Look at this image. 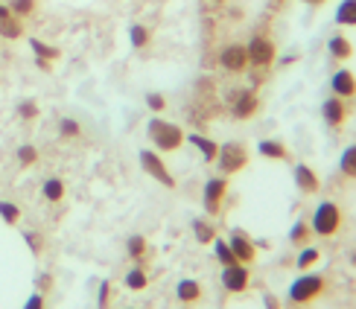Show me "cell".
I'll return each instance as SVG.
<instances>
[{"instance_id":"1","label":"cell","mask_w":356,"mask_h":309,"mask_svg":"<svg viewBox=\"0 0 356 309\" xmlns=\"http://www.w3.org/2000/svg\"><path fill=\"white\" fill-rule=\"evenodd\" d=\"M149 140L158 146L161 152H175L178 146L184 143V131L181 126H175V123H167V120H149Z\"/></svg>"},{"instance_id":"2","label":"cell","mask_w":356,"mask_h":309,"mask_svg":"<svg viewBox=\"0 0 356 309\" xmlns=\"http://www.w3.org/2000/svg\"><path fill=\"white\" fill-rule=\"evenodd\" d=\"M342 225V210H339V204L333 201H321L316 208V216H313V231L318 237H333Z\"/></svg>"},{"instance_id":"3","label":"cell","mask_w":356,"mask_h":309,"mask_svg":"<svg viewBox=\"0 0 356 309\" xmlns=\"http://www.w3.org/2000/svg\"><path fill=\"white\" fill-rule=\"evenodd\" d=\"M216 160H219V169L222 172L234 175V172H240L248 164V149H245L243 143H225V146H219Z\"/></svg>"},{"instance_id":"4","label":"cell","mask_w":356,"mask_h":309,"mask_svg":"<svg viewBox=\"0 0 356 309\" xmlns=\"http://www.w3.org/2000/svg\"><path fill=\"white\" fill-rule=\"evenodd\" d=\"M321 289H324V281L318 274H301L298 281H295L289 286V301L295 303H307V301H313L321 295Z\"/></svg>"},{"instance_id":"5","label":"cell","mask_w":356,"mask_h":309,"mask_svg":"<svg viewBox=\"0 0 356 309\" xmlns=\"http://www.w3.org/2000/svg\"><path fill=\"white\" fill-rule=\"evenodd\" d=\"M248 65H254V67H269L275 62V44L266 38V35H254L248 41Z\"/></svg>"},{"instance_id":"6","label":"cell","mask_w":356,"mask_h":309,"mask_svg":"<svg viewBox=\"0 0 356 309\" xmlns=\"http://www.w3.org/2000/svg\"><path fill=\"white\" fill-rule=\"evenodd\" d=\"M140 167H143L146 172H149L158 184H164V187H175V178L170 175V169L164 167V160H161L155 152L143 149V152H140Z\"/></svg>"},{"instance_id":"7","label":"cell","mask_w":356,"mask_h":309,"mask_svg":"<svg viewBox=\"0 0 356 309\" xmlns=\"http://www.w3.org/2000/svg\"><path fill=\"white\" fill-rule=\"evenodd\" d=\"M219 65L225 67V70H231V73L245 70V67H248V53H245V47H243V44H228V47L222 50V56H219Z\"/></svg>"},{"instance_id":"8","label":"cell","mask_w":356,"mask_h":309,"mask_svg":"<svg viewBox=\"0 0 356 309\" xmlns=\"http://www.w3.org/2000/svg\"><path fill=\"white\" fill-rule=\"evenodd\" d=\"M228 193V181L225 178H211L204 184V210L207 213H219V204Z\"/></svg>"},{"instance_id":"9","label":"cell","mask_w":356,"mask_h":309,"mask_svg":"<svg viewBox=\"0 0 356 309\" xmlns=\"http://www.w3.org/2000/svg\"><path fill=\"white\" fill-rule=\"evenodd\" d=\"M222 286L228 292H245L248 289V272H245L243 262L225 266V272H222Z\"/></svg>"},{"instance_id":"10","label":"cell","mask_w":356,"mask_h":309,"mask_svg":"<svg viewBox=\"0 0 356 309\" xmlns=\"http://www.w3.org/2000/svg\"><path fill=\"white\" fill-rule=\"evenodd\" d=\"M228 245H231V251H234L236 262H251V260H254V254H257V251H254V242H251L243 231H234Z\"/></svg>"},{"instance_id":"11","label":"cell","mask_w":356,"mask_h":309,"mask_svg":"<svg viewBox=\"0 0 356 309\" xmlns=\"http://www.w3.org/2000/svg\"><path fill=\"white\" fill-rule=\"evenodd\" d=\"M333 94L336 97H353L356 94V76L350 70H336L333 73Z\"/></svg>"},{"instance_id":"12","label":"cell","mask_w":356,"mask_h":309,"mask_svg":"<svg viewBox=\"0 0 356 309\" xmlns=\"http://www.w3.org/2000/svg\"><path fill=\"white\" fill-rule=\"evenodd\" d=\"M324 120H327L330 126H342L345 123V117H348V108H345V102H342V97H333V99H327L324 102Z\"/></svg>"},{"instance_id":"13","label":"cell","mask_w":356,"mask_h":309,"mask_svg":"<svg viewBox=\"0 0 356 309\" xmlns=\"http://www.w3.org/2000/svg\"><path fill=\"white\" fill-rule=\"evenodd\" d=\"M257 111V97L251 91H240L234 99V117H240V120H248L251 114Z\"/></svg>"},{"instance_id":"14","label":"cell","mask_w":356,"mask_h":309,"mask_svg":"<svg viewBox=\"0 0 356 309\" xmlns=\"http://www.w3.org/2000/svg\"><path fill=\"white\" fill-rule=\"evenodd\" d=\"M295 184H298L301 193H318V175L309 169L307 164L295 167Z\"/></svg>"},{"instance_id":"15","label":"cell","mask_w":356,"mask_h":309,"mask_svg":"<svg viewBox=\"0 0 356 309\" xmlns=\"http://www.w3.org/2000/svg\"><path fill=\"white\" fill-rule=\"evenodd\" d=\"M184 140H190L196 149L202 152V158L204 160H216V152H219V146L213 143V140H207V137H202V135H187Z\"/></svg>"},{"instance_id":"16","label":"cell","mask_w":356,"mask_h":309,"mask_svg":"<svg viewBox=\"0 0 356 309\" xmlns=\"http://www.w3.org/2000/svg\"><path fill=\"white\" fill-rule=\"evenodd\" d=\"M21 35H24V26H21V21L15 18V15H6V18H0V38L15 41V38H21Z\"/></svg>"},{"instance_id":"17","label":"cell","mask_w":356,"mask_h":309,"mask_svg":"<svg viewBox=\"0 0 356 309\" xmlns=\"http://www.w3.org/2000/svg\"><path fill=\"white\" fill-rule=\"evenodd\" d=\"M336 21L342 26H356V0H342V3H339Z\"/></svg>"},{"instance_id":"18","label":"cell","mask_w":356,"mask_h":309,"mask_svg":"<svg viewBox=\"0 0 356 309\" xmlns=\"http://www.w3.org/2000/svg\"><path fill=\"white\" fill-rule=\"evenodd\" d=\"M41 193H44V199L47 201H62L65 199V181L62 178H47L44 181V187H41Z\"/></svg>"},{"instance_id":"19","label":"cell","mask_w":356,"mask_h":309,"mask_svg":"<svg viewBox=\"0 0 356 309\" xmlns=\"http://www.w3.org/2000/svg\"><path fill=\"white\" fill-rule=\"evenodd\" d=\"M260 155L272 158V160H284L286 158V146L277 140H260Z\"/></svg>"},{"instance_id":"20","label":"cell","mask_w":356,"mask_h":309,"mask_svg":"<svg viewBox=\"0 0 356 309\" xmlns=\"http://www.w3.org/2000/svg\"><path fill=\"white\" fill-rule=\"evenodd\" d=\"M330 53H333V58H350L353 56V47H350V41L345 38V35H333L330 38Z\"/></svg>"},{"instance_id":"21","label":"cell","mask_w":356,"mask_h":309,"mask_svg":"<svg viewBox=\"0 0 356 309\" xmlns=\"http://www.w3.org/2000/svg\"><path fill=\"white\" fill-rule=\"evenodd\" d=\"M199 295H202V286L196 281H181V283H178V298H181L184 303L199 301Z\"/></svg>"},{"instance_id":"22","label":"cell","mask_w":356,"mask_h":309,"mask_svg":"<svg viewBox=\"0 0 356 309\" xmlns=\"http://www.w3.org/2000/svg\"><path fill=\"white\" fill-rule=\"evenodd\" d=\"M339 167H342V172L348 175V178H356V146H348V149L342 152Z\"/></svg>"},{"instance_id":"23","label":"cell","mask_w":356,"mask_h":309,"mask_svg":"<svg viewBox=\"0 0 356 309\" xmlns=\"http://www.w3.org/2000/svg\"><path fill=\"white\" fill-rule=\"evenodd\" d=\"M29 47H33V53H35L38 58H44V62H50V58H58V50L50 47V44L38 41V38H29Z\"/></svg>"},{"instance_id":"24","label":"cell","mask_w":356,"mask_h":309,"mask_svg":"<svg viewBox=\"0 0 356 309\" xmlns=\"http://www.w3.org/2000/svg\"><path fill=\"white\" fill-rule=\"evenodd\" d=\"M0 219H3L6 225H18V219H21L18 204H12V201H0Z\"/></svg>"},{"instance_id":"25","label":"cell","mask_w":356,"mask_h":309,"mask_svg":"<svg viewBox=\"0 0 356 309\" xmlns=\"http://www.w3.org/2000/svg\"><path fill=\"white\" fill-rule=\"evenodd\" d=\"M193 231H196V240H199V242H213V240H216L213 228L207 225L204 219H196V222H193Z\"/></svg>"},{"instance_id":"26","label":"cell","mask_w":356,"mask_h":309,"mask_svg":"<svg viewBox=\"0 0 356 309\" xmlns=\"http://www.w3.org/2000/svg\"><path fill=\"white\" fill-rule=\"evenodd\" d=\"M33 9H35V0H12L9 3V12L15 15V18H26Z\"/></svg>"},{"instance_id":"27","label":"cell","mask_w":356,"mask_h":309,"mask_svg":"<svg viewBox=\"0 0 356 309\" xmlns=\"http://www.w3.org/2000/svg\"><path fill=\"white\" fill-rule=\"evenodd\" d=\"M126 286L135 289V292L146 289V272H143V269H131V272L126 274Z\"/></svg>"},{"instance_id":"28","label":"cell","mask_w":356,"mask_h":309,"mask_svg":"<svg viewBox=\"0 0 356 309\" xmlns=\"http://www.w3.org/2000/svg\"><path fill=\"white\" fill-rule=\"evenodd\" d=\"M216 257H219V262H222V266H234V262H236V257H234V251H231V245L228 242H222V240H216Z\"/></svg>"},{"instance_id":"29","label":"cell","mask_w":356,"mask_h":309,"mask_svg":"<svg viewBox=\"0 0 356 309\" xmlns=\"http://www.w3.org/2000/svg\"><path fill=\"white\" fill-rule=\"evenodd\" d=\"M129 38H131V44H135V47H146V44H149V29L140 26V24H135V26H131V33H129Z\"/></svg>"},{"instance_id":"30","label":"cell","mask_w":356,"mask_h":309,"mask_svg":"<svg viewBox=\"0 0 356 309\" xmlns=\"http://www.w3.org/2000/svg\"><path fill=\"white\" fill-rule=\"evenodd\" d=\"M18 160H21V167H33L35 164V160H38V149H35V146H21V149H18Z\"/></svg>"},{"instance_id":"31","label":"cell","mask_w":356,"mask_h":309,"mask_svg":"<svg viewBox=\"0 0 356 309\" xmlns=\"http://www.w3.org/2000/svg\"><path fill=\"white\" fill-rule=\"evenodd\" d=\"M18 117H21V120H35V117H38V106H35L33 99H24L21 106H18Z\"/></svg>"},{"instance_id":"32","label":"cell","mask_w":356,"mask_h":309,"mask_svg":"<svg viewBox=\"0 0 356 309\" xmlns=\"http://www.w3.org/2000/svg\"><path fill=\"white\" fill-rule=\"evenodd\" d=\"M313 262H318V251H316V248H304L301 257H298V269L304 272V269L313 266Z\"/></svg>"},{"instance_id":"33","label":"cell","mask_w":356,"mask_h":309,"mask_svg":"<svg viewBox=\"0 0 356 309\" xmlns=\"http://www.w3.org/2000/svg\"><path fill=\"white\" fill-rule=\"evenodd\" d=\"M307 240H309V225L307 222H298V225L292 228V242L295 245H304Z\"/></svg>"},{"instance_id":"34","label":"cell","mask_w":356,"mask_h":309,"mask_svg":"<svg viewBox=\"0 0 356 309\" xmlns=\"http://www.w3.org/2000/svg\"><path fill=\"white\" fill-rule=\"evenodd\" d=\"M129 254L135 257V260L143 257V254H146V240H143V237H131V240H129Z\"/></svg>"},{"instance_id":"35","label":"cell","mask_w":356,"mask_h":309,"mask_svg":"<svg viewBox=\"0 0 356 309\" xmlns=\"http://www.w3.org/2000/svg\"><path fill=\"white\" fill-rule=\"evenodd\" d=\"M58 128H62L65 137H76L79 135V123L76 120H62V126H58Z\"/></svg>"},{"instance_id":"36","label":"cell","mask_w":356,"mask_h":309,"mask_svg":"<svg viewBox=\"0 0 356 309\" xmlns=\"http://www.w3.org/2000/svg\"><path fill=\"white\" fill-rule=\"evenodd\" d=\"M146 106H149L152 111H164L167 102H164V97H161V94H146Z\"/></svg>"},{"instance_id":"37","label":"cell","mask_w":356,"mask_h":309,"mask_svg":"<svg viewBox=\"0 0 356 309\" xmlns=\"http://www.w3.org/2000/svg\"><path fill=\"white\" fill-rule=\"evenodd\" d=\"M24 309H44V295H38V292H35V295H29Z\"/></svg>"},{"instance_id":"38","label":"cell","mask_w":356,"mask_h":309,"mask_svg":"<svg viewBox=\"0 0 356 309\" xmlns=\"http://www.w3.org/2000/svg\"><path fill=\"white\" fill-rule=\"evenodd\" d=\"M108 289H111L108 283H102V286H99V309H106V306H108Z\"/></svg>"},{"instance_id":"39","label":"cell","mask_w":356,"mask_h":309,"mask_svg":"<svg viewBox=\"0 0 356 309\" xmlns=\"http://www.w3.org/2000/svg\"><path fill=\"white\" fill-rule=\"evenodd\" d=\"M26 242H29V248H33V251H41V242H38L35 233H26Z\"/></svg>"},{"instance_id":"40","label":"cell","mask_w":356,"mask_h":309,"mask_svg":"<svg viewBox=\"0 0 356 309\" xmlns=\"http://www.w3.org/2000/svg\"><path fill=\"white\" fill-rule=\"evenodd\" d=\"M6 15H12V12H9V6L0 3V18H6Z\"/></svg>"}]
</instances>
